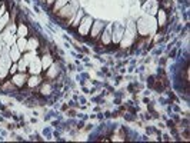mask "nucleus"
<instances>
[{"label":"nucleus","mask_w":190,"mask_h":143,"mask_svg":"<svg viewBox=\"0 0 190 143\" xmlns=\"http://www.w3.org/2000/svg\"><path fill=\"white\" fill-rule=\"evenodd\" d=\"M62 6H66V0H54V4H53V7H52V11L56 15L57 11L62 9Z\"/></svg>","instance_id":"f257e3e1"},{"label":"nucleus","mask_w":190,"mask_h":143,"mask_svg":"<svg viewBox=\"0 0 190 143\" xmlns=\"http://www.w3.org/2000/svg\"><path fill=\"white\" fill-rule=\"evenodd\" d=\"M162 7H163V10H169V7H170V0H162Z\"/></svg>","instance_id":"f03ea898"},{"label":"nucleus","mask_w":190,"mask_h":143,"mask_svg":"<svg viewBox=\"0 0 190 143\" xmlns=\"http://www.w3.org/2000/svg\"><path fill=\"white\" fill-rule=\"evenodd\" d=\"M16 69H17V66L15 64V66L11 67V70H10V75H15V73H16Z\"/></svg>","instance_id":"7ed1b4c3"}]
</instances>
